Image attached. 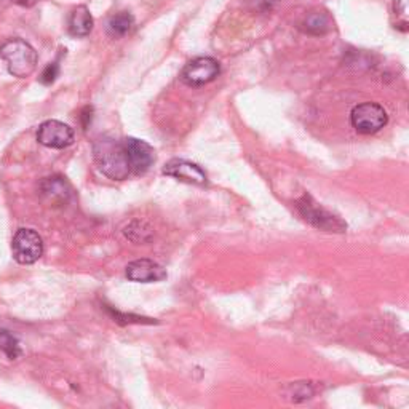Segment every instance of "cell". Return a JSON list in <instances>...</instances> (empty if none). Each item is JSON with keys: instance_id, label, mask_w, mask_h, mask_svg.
<instances>
[{"instance_id": "8", "label": "cell", "mask_w": 409, "mask_h": 409, "mask_svg": "<svg viewBox=\"0 0 409 409\" xmlns=\"http://www.w3.org/2000/svg\"><path fill=\"white\" fill-rule=\"evenodd\" d=\"M124 144L131 170L136 175H144L146 171H149L153 162H156V151H153V147L147 144L146 141L136 138H126L124 139Z\"/></svg>"}, {"instance_id": "20", "label": "cell", "mask_w": 409, "mask_h": 409, "mask_svg": "<svg viewBox=\"0 0 409 409\" xmlns=\"http://www.w3.org/2000/svg\"><path fill=\"white\" fill-rule=\"evenodd\" d=\"M11 2L21 5V6H34L38 0H11Z\"/></svg>"}, {"instance_id": "17", "label": "cell", "mask_w": 409, "mask_h": 409, "mask_svg": "<svg viewBox=\"0 0 409 409\" xmlns=\"http://www.w3.org/2000/svg\"><path fill=\"white\" fill-rule=\"evenodd\" d=\"M290 396H293V401L309 400L313 396V388L309 382H296L294 386H291Z\"/></svg>"}, {"instance_id": "12", "label": "cell", "mask_w": 409, "mask_h": 409, "mask_svg": "<svg viewBox=\"0 0 409 409\" xmlns=\"http://www.w3.org/2000/svg\"><path fill=\"white\" fill-rule=\"evenodd\" d=\"M93 29V16L85 5H80L70 11L69 32L74 37H87Z\"/></svg>"}, {"instance_id": "16", "label": "cell", "mask_w": 409, "mask_h": 409, "mask_svg": "<svg viewBox=\"0 0 409 409\" xmlns=\"http://www.w3.org/2000/svg\"><path fill=\"white\" fill-rule=\"evenodd\" d=\"M0 350H2L10 360H15V358L23 354L21 344H19L18 339L13 336L10 331L2 328H0Z\"/></svg>"}, {"instance_id": "15", "label": "cell", "mask_w": 409, "mask_h": 409, "mask_svg": "<svg viewBox=\"0 0 409 409\" xmlns=\"http://www.w3.org/2000/svg\"><path fill=\"white\" fill-rule=\"evenodd\" d=\"M124 234L128 240H131L133 243H146L152 239V229L147 226L146 222L141 221H133L128 224L124 229Z\"/></svg>"}, {"instance_id": "7", "label": "cell", "mask_w": 409, "mask_h": 409, "mask_svg": "<svg viewBox=\"0 0 409 409\" xmlns=\"http://www.w3.org/2000/svg\"><path fill=\"white\" fill-rule=\"evenodd\" d=\"M74 139V128L60 120H45L37 131L38 143L50 149H66Z\"/></svg>"}, {"instance_id": "6", "label": "cell", "mask_w": 409, "mask_h": 409, "mask_svg": "<svg viewBox=\"0 0 409 409\" xmlns=\"http://www.w3.org/2000/svg\"><path fill=\"white\" fill-rule=\"evenodd\" d=\"M219 62L214 58L198 56L189 61L181 72V79L189 87H203L219 75Z\"/></svg>"}, {"instance_id": "9", "label": "cell", "mask_w": 409, "mask_h": 409, "mask_svg": "<svg viewBox=\"0 0 409 409\" xmlns=\"http://www.w3.org/2000/svg\"><path fill=\"white\" fill-rule=\"evenodd\" d=\"M163 175L175 178L178 181L195 185H203L208 181L207 173H204L200 166L182 158L170 160V162L163 166Z\"/></svg>"}, {"instance_id": "4", "label": "cell", "mask_w": 409, "mask_h": 409, "mask_svg": "<svg viewBox=\"0 0 409 409\" xmlns=\"http://www.w3.org/2000/svg\"><path fill=\"white\" fill-rule=\"evenodd\" d=\"M298 209L307 222L320 230H326V232H345V229H347V224L339 219L337 216L329 213V211H326L323 207H320L317 202H313L310 195H304L300 198L298 202Z\"/></svg>"}, {"instance_id": "14", "label": "cell", "mask_w": 409, "mask_h": 409, "mask_svg": "<svg viewBox=\"0 0 409 409\" xmlns=\"http://www.w3.org/2000/svg\"><path fill=\"white\" fill-rule=\"evenodd\" d=\"M133 24H134V18H133L131 13H128V11L115 13V15L109 19L107 32L111 37L120 38V37L126 36L128 32L131 31Z\"/></svg>"}, {"instance_id": "2", "label": "cell", "mask_w": 409, "mask_h": 409, "mask_svg": "<svg viewBox=\"0 0 409 409\" xmlns=\"http://www.w3.org/2000/svg\"><path fill=\"white\" fill-rule=\"evenodd\" d=\"M0 58L13 77L26 79L37 67V51L23 38H10L0 47Z\"/></svg>"}, {"instance_id": "18", "label": "cell", "mask_w": 409, "mask_h": 409, "mask_svg": "<svg viewBox=\"0 0 409 409\" xmlns=\"http://www.w3.org/2000/svg\"><path fill=\"white\" fill-rule=\"evenodd\" d=\"M58 74H60V64H58V61L50 62L48 66L43 69V72L40 75V82L45 83V85H51V83L56 80Z\"/></svg>"}, {"instance_id": "10", "label": "cell", "mask_w": 409, "mask_h": 409, "mask_svg": "<svg viewBox=\"0 0 409 409\" xmlns=\"http://www.w3.org/2000/svg\"><path fill=\"white\" fill-rule=\"evenodd\" d=\"M38 194L45 202L58 207V204H67L70 202L72 187L62 176H50L38 184Z\"/></svg>"}, {"instance_id": "5", "label": "cell", "mask_w": 409, "mask_h": 409, "mask_svg": "<svg viewBox=\"0 0 409 409\" xmlns=\"http://www.w3.org/2000/svg\"><path fill=\"white\" fill-rule=\"evenodd\" d=\"M11 251L18 264H34L43 256L42 236L32 229H19L11 240Z\"/></svg>"}, {"instance_id": "19", "label": "cell", "mask_w": 409, "mask_h": 409, "mask_svg": "<svg viewBox=\"0 0 409 409\" xmlns=\"http://www.w3.org/2000/svg\"><path fill=\"white\" fill-rule=\"evenodd\" d=\"M251 4L254 6V10H258L261 13H267L278 4V0H251Z\"/></svg>"}, {"instance_id": "1", "label": "cell", "mask_w": 409, "mask_h": 409, "mask_svg": "<svg viewBox=\"0 0 409 409\" xmlns=\"http://www.w3.org/2000/svg\"><path fill=\"white\" fill-rule=\"evenodd\" d=\"M93 158L98 170L112 181H124L131 173L124 141L112 136H99L93 144Z\"/></svg>"}, {"instance_id": "3", "label": "cell", "mask_w": 409, "mask_h": 409, "mask_svg": "<svg viewBox=\"0 0 409 409\" xmlns=\"http://www.w3.org/2000/svg\"><path fill=\"white\" fill-rule=\"evenodd\" d=\"M388 115L377 102H361L350 112V124L360 134H374L387 125Z\"/></svg>"}, {"instance_id": "11", "label": "cell", "mask_w": 409, "mask_h": 409, "mask_svg": "<svg viewBox=\"0 0 409 409\" xmlns=\"http://www.w3.org/2000/svg\"><path fill=\"white\" fill-rule=\"evenodd\" d=\"M126 278L134 283H156L166 278L165 268L151 259H138L126 266Z\"/></svg>"}, {"instance_id": "13", "label": "cell", "mask_w": 409, "mask_h": 409, "mask_svg": "<svg viewBox=\"0 0 409 409\" xmlns=\"http://www.w3.org/2000/svg\"><path fill=\"white\" fill-rule=\"evenodd\" d=\"M332 28V21L328 13L325 11H312L305 16L302 23V29L312 36H323Z\"/></svg>"}]
</instances>
